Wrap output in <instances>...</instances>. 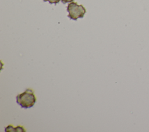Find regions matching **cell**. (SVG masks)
<instances>
[{
    "instance_id": "7a4b0ae2",
    "label": "cell",
    "mask_w": 149,
    "mask_h": 132,
    "mask_svg": "<svg viewBox=\"0 0 149 132\" xmlns=\"http://www.w3.org/2000/svg\"><path fill=\"white\" fill-rule=\"evenodd\" d=\"M67 11L69 13L68 17L76 20L79 18H83L86 12L85 8L81 5H78L76 2H71L68 4Z\"/></svg>"
},
{
    "instance_id": "6da1fadb",
    "label": "cell",
    "mask_w": 149,
    "mask_h": 132,
    "mask_svg": "<svg viewBox=\"0 0 149 132\" xmlns=\"http://www.w3.org/2000/svg\"><path fill=\"white\" fill-rule=\"evenodd\" d=\"M36 97L31 89H27L24 92L16 96L17 103L23 108H29L34 106Z\"/></svg>"
},
{
    "instance_id": "3957f363",
    "label": "cell",
    "mask_w": 149,
    "mask_h": 132,
    "mask_svg": "<svg viewBox=\"0 0 149 132\" xmlns=\"http://www.w3.org/2000/svg\"><path fill=\"white\" fill-rule=\"evenodd\" d=\"M5 131L6 132H12V131H15V132H18V131H26L22 127V126H17L16 127H13V126L9 125L7 126L5 128Z\"/></svg>"
},
{
    "instance_id": "277c9868",
    "label": "cell",
    "mask_w": 149,
    "mask_h": 132,
    "mask_svg": "<svg viewBox=\"0 0 149 132\" xmlns=\"http://www.w3.org/2000/svg\"><path fill=\"white\" fill-rule=\"evenodd\" d=\"M45 2L48 1L50 3H54V4H56L58 3L59 2L60 0H43Z\"/></svg>"
},
{
    "instance_id": "5b68a950",
    "label": "cell",
    "mask_w": 149,
    "mask_h": 132,
    "mask_svg": "<svg viewBox=\"0 0 149 132\" xmlns=\"http://www.w3.org/2000/svg\"><path fill=\"white\" fill-rule=\"evenodd\" d=\"M73 0H61L62 2L63 3H68V2H70L72 1H73Z\"/></svg>"
}]
</instances>
